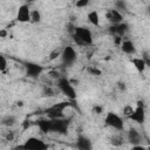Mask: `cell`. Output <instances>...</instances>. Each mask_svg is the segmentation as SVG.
I'll return each mask as SVG.
<instances>
[{"label": "cell", "instance_id": "obj_1", "mask_svg": "<svg viewBox=\"0 0 150 150\" xmlns=\"http://www.w3.org/2000/svg\"><path fill=\"white\" fill-rule=\"evenodd\" d=\"M71 38L77 46H90L93 43V34L87 27H75Z\"/></svg>", "mask_w": 150, "mask_h": 150}, {"label": "cell", "instance_id": "obj_2", "mask_svg": "<svg viewBox=\"0 0 150 150\" xmlns=\"http://www.w3.org/2000/svg\"><path fill=\"white\" fill-rule=\"evenodd\" d=\"M56 86H57L59 90H60L66 97H68L70 101H73V100L76 98L75 88H74L73 83H71L66 76H61L60 79H57V80H56Z\"/></svg>", "mask_w": 150, "mask_h": 150}, {"label": "cell", "instance_id": "obj_3", "mask_svg": "<svg viewBox=\"0 0 150 150\" xmlns=\"http://www.w3.org/2000/svg\"><path fill=\"white\" fill-rule=\"evenodd\" d=\"M69 105H70V103H69V102H66V101L55 103V104H53L52 107H49V108L46 109V115H47V117L50 118V120L64 117L63 111H64V109H66L67 107H69Z\"/></svg>", "mask_w": 150, "mask_h": 150}, {"label": "cell", "instance_id": "obj_4", "mask_svg": "<svg viewBox=\"0 0 150 150\" xmlns=\"http://www.w3.org/2000/svg\"><path fill=\"white\" fill-rule=\"evenodd\" d=\"M104 123L108 127H110V128H112V129H115L117 131H123V129H124V122H123V120L117 114H115L112 111L107 112V115L104 117Z\"/></svg>", "mask_w": 150, "mask_h": 150}, {"label": "cell", "instance_id": "obj_5", "mask_svg": "<svg viewBox=\"0 0 150 150\" xmlns=\"http://www.w3.org/2000/svg\"><path fill=\"white\" fill-rule=\"evenodd\" d=\"M69 123H70L69 120L68 118H64V117L54 118V120H52V129H50V132H56V134L64 135L68 131Z\"/></svg>", "mask_w": 150, "mask_h": 150}, {"label": "cell", "instance_id": "obj_6", "mask_svg": "<svg viewBox=\"0 0 150 150\" xmlns=\"http://www.w3.org/2000/svg\"><path fill=\"white\" fill-rule=\"evenodd\" d=\"M131 121H134L137 124H143L145 121V110H144V104L142 101H137L136 107L134 108L132 114L129 116Z\"/></svg>", "mask_w": 150, "mask_h": 150}, {"label": "cell", "instance_id": "obj_7", "mask_svg": "<svg viewBox=\"0 0 150 150\" xmlns=\"http://www.w3.org/2000/svg\"><path fill=\"white\" fill-rule=\"evenodd\" d=\"M20 148L28 149V150H45V149L48 148V145L43 141H41L40 138L29 137L25 141V143L22 145H20Z\"/></svg>", "mask_w": 150, "mask_h": 150}, {"label": "cell", "instance_id": "obj_8", "mask_svg": "<svg viewBox=\"0 0 150 150\" xmlns=\"http://www.w3.org/2000/svg\"><path fill=\"white\" fill-rule=\"evenodd\" d=\"M76 56L77 54L71 46H67L61 50V59H62L63 64L66 66H71L76 61Z\"/></svg>", "mask_w": 150, "mask_h": 150}, {"label": "cell", "instance_id": "obj_9", "mask_svg": "<svg viewBox=\"0 0 150 150\" xmlns=\"http://www.w3.org/2000/svg\"><path fill=\"white\" fill-rule=\"evenodd\" d=\"M25 68H26V74L28 77H38L39 75H41V73L43 71V67L38 64V63H34V62H27L25 64Z\"/></svg>", "mask_w": 150, "mask_h": 150}, {"label": "cell", "instance_id": "obj_10", "mask_svg": "<svg viewBox=\"0 0 150 150\" xmlns=\"http://www.w3.org/2000/svg\"><path fill=\"white\" fill-rule=\"evenodd\" d=\"M127 138L128 142L134 146V145H141L142 143V135L136 128H130L127 132Z\"/></svg>", "mask_w": 150, "mask_h": 150}, {"label": "cell", "instance_id": "obj_11", "mask_svg": "<svg viewBox=\"0 0 150 150\" xmlns=\"http://www.w3.org/2000/svg\"><path fill=\"white\" fill-rule=\"evenodd\" d=\"M16 20L19 22H30V9L28 5H21L16 13Z\"/></svg>", "mask_w": 150, "mask_h": 150}, {"label": "cell", "instance_id": "obj_12", "mask_svg": "<svg viewBox=\"0 0 150 150\" xmlns=\"http://www.w3.org/2000/svg\"><path fill=\"white\" fill-rule=\"evenodd\" d=\"M105 18L108 19V21L111 23V25H117V23H121L123 22V15L120 11L117 9H109L107 13H105Z\"/></svg>", "mask_w": 150, "mask_h": 150}, {"label": "cell", "instance_id": "obj_13", "mask_svg": "<svg viewBox=\"0 0 150 150\" xmlns=\"http://www.w3.org/2000/svg\"><path fill=\"white\" fill-rule=\"evenodd\" d=\"M128 25L124 23V22H121V23H117V25H111L109 27V32L112 34V35H120V36H123L127 32H128Z\"/></svg>", "mask_w": 150, "mask_h": 150}, {"label": "cell", "instance_id": "obj_14", "mask_svg": "<svg viewBox=\"0 0 150 150\" xmlns=\"http://www.w3.org/2000/svg\"><path fill=\"white\" fill-rule=\"evenodd\" d=\"M76 146L81 150H90L93 148L91 145V142L88 137L83 136V135H80L77 137V141H76Z\"/></svg>", "mask_w": 150, "mask_h": 150}, {"label": "cell", "instance_id": "obj_15", "mask_svg": "<svg viewBox=\"0 0 150 150\" xmlns=\"http://www.w3.org/2000/svg\"><path fill=\"white\" fill-rule=\"evenodd\" d=\"M36 124L43 134L50 132V129H52V120L50 118H48V117L47 118H40V120H38Z\"/></svg>", "mask_w": 150, "mask_h": 150}, {"label": "cell", "instance_id": "obj_16", "mask_svg": "<svg viewBox=\"0 0 150 150\" xmlns=\"http://www.w3.org/2000/svg\"><path fill=\"white\" fill-rule=\"evenodd\" d=\"M121 48H122V50H123L125 54H128V55H134V54L136 53V47H135L134 42L130 41V40H124V41H122Z\"/></svg>", "mask_w": 150, "mask_h": 150}, {"label": "cell", "instance_id": "obj_17", "mask_svg": "<svg viewBox=\"0 0 150 150\" xmlns=\"http://www.w3.org/2000/svg\"><path fill=\"white\" fill-rule=\"evenodd\" d=\"M131 63H132V66L135 67V69L138 73H143L145 70V68H146V64H145V62H144V60L142 57H134L131 60Z\"/></svg>", "mask_w": 150, "mask_h": 150}, {"label": "cell", "instance_id": "obj_18", "mask_svg": "<svg viewBox=\"0 0 150 150\" xmlns=\"http://www.w3.org/2000/svg\"><path fill=\"white\" fill-rule=\"evenodd\" d=\"M87 18H88V21H89L93 26H95V27L100 26V15H98V13H97L96 11L89 12L88 15H87Z\"/></svg>", "mask_w": 150, "mask_h": 150}, {"label": "cell", "instance_id": "obj_19", "mask_svg": "<svg viewBox=\"0 0 150 150\" xmlns=\"http://www.w3.org/2000/svg\"><path fill=\"white\" fill-rule=\"evenodd\" d=\"M41 21V13L38 9H33L30 11V22L33 23H38Z\"/></svg>", "mask_w": 150, "mask_h": 150}, {"label": "cell", "instance_id": "obj_20", "mask_svg": "<svg viewBox=\"0 0 150 150\" xmlns=\"http://www.w3.org/2000/svg\"><path fill=\"white\" fill-rule=\"evenodd\" d=\"M1 123H2L4 125H6V127H12V125L15 123V117H14L13 115H7V116L2 117Z\"/></svg>", "mask_w": 150, "mask_h": 150}, {"label": "cell", "instance_id": "obj_21", "mask_svg": "<svg viewBox=\"0 0 150 150\" xmlns=\"http://www.w3.org/2000/svg\"><path fill=\"white\" fill-rule=\"evenodd\" d=\"M115 7L117 11H122V12H125L127 11V2L124 0H116L115 1Z\"/></svg>", "mask_w": 150, "mask_h": 150}, {"label": "cell", "instance_id": "obj_22", "mask_svg": "<svg viewBox=\"0 0 150 150\" xmlns=\"http://www.w3.org/2000/svg\"><path fill=\"white\" fill-rule=\"evenodd\" d=\"M111 144L115 146H120L123 144V138L121 136H112L111 138Z\"/></svg>", "mask_w": 150, "mask_h": 150}, {"label": "cell", "instance_id": "obj_23", "mask_svg": "<svg viewBox=\"0 0 150 150\" xmlns=\"http://www.w3.org/2000/svg\"><path fill=\"white\" fill-rule=\"evenodd\" d=\"M90 0H75V6L77 8H84L89 5Z\"/></svg>", "mask_w": 150, "mask_h": 150}, {"label": "cell", "instance_id": "obj_24", "mask_svg": "<svg viewBox=\"0 0 150 150\" xmlns=\"http://www.w3.org/2000/svg\"><path fill=\"white\" fill-rule=\"evenodd\" d=\"M0 61H1V63H0V71H1V73H4V71L6 70V68H7L8 63H7V60H6V57H5V56H0Z\"/></svg>", "mask_w": 150, "mask_h": 150}, {"label": "cell", "instance_id": "obj_25", "mask_svg": "<svg viewBox=\"0 0 150 150\" xmlns=\"http://www.w3.org/2000/svg\"><path fill=\"white\" fill-rule=\"evenodd\" d=\"M132 111H134V108H132L131 105H125V107L123 108V115L127 116L128 118H129V116L132 114Z\"/></svg>", "mask_w": 150, "mask_h": 150}, {"label": "cell", "instance_id": "obj_26", "mask_svg": "<svg viewBox=\"0 0 150 150\" xmlns=\"http://www.w3.org/2000/svg\"><path fill=\"white\" fill-rule=\"evenodd\" d=\"M88 73L90 75H94V76H100L101 75V70L97 69V68H95V67H89L88 68Z\"/></svg>", "mask_w": 150, "mask_h": 150}, {"label": "cell", "instance_id": "obj_27", "mask_svg": "<svg viewBox=\"0 0 150 150\" xmlns=\"http://www.w3.org/2000/svg\"><path fill=\"white\" fill-rule=\"evenodd\" d=\"M59 56H61V52H60V50L54 49V50L49 54V60H50V61H53V60H55V59H56V57H59Z\"/></svg>", "mask_w": 150, "mask_h": 150}, {"label": "cell", "instance_id": "obj_28", "mask_svg": "<svg viewBox=\"0 0 150 150\" xmlns=\"http://www.w3.org/2000/svg\"><path fill=\"white\" fill-rule=\"evenodd\" d=\"M43 94L45 95H47V96H54V90H53V88H50V87H46L45 89H43Z\"/></svg>", "mask_w": 150, "mask_h": 150}, {"label": "cell", "instance_id": "obj_29", "mask_svg": "<svg viewBox=\"0 0 150 150\" xmlns=\"http://www.w3.org/2000/svg\"><path fill=\"white\" fill-rule=\"evenodd\" d=\"M142 55H143V56H142V59L144 60V62H145L146 67H150V55H149L148 53H145V52H144Z\"/></svg>", "mask_w": 150, "mask_h": 150}, {"label": "cell", "instance_id": "obj_30", "mask_svg": "<svg viewBox=\"0 0 150 150\" xmlns=\"http://www.w3.org/2000/svg\"><path fill=\"white\" fill-rule=\"evenodd\" d=\"M114 41H115L116 45H120V46H121V43H122V36H120V35H114Z\"/></svg>", "mask_w": 150, "mask_h": 150}, {"label": "cell", "instance_id": "obj_31", "mask_svg": "<svg viewBox=\"0 0 150 150\" xmlns=\"http://www.w3.org/2000/svg\"><path fill=\"white\" fill-rule=\"evenodd\" d=\"M49 76H50V77H53V79H56V80L61 77V76H60V74H59L57 71H50V73H49Z\"/></svg>", "mask_w": 150, "mask_h": 150}, {"label": "cell", "instance_id": "obj_32", "mask_svg": "<svg viewBox=\"0 0 150 150\" xmlns=\"http://www.w3.org/2000/svg\"><path fill=\"white\" fill-rule=\"evenodd\" d=\"M93 110H94L96 114H101V112H102V110H103V108H102V107H100V105H95Z\"/></svg>", "mask_w": 150, "mask_h": 150}, {"label": "cell", "instance_id": "obj_33", "mask_svg": "<svg viewBox=\"0 0 150 150\" xmlns=\"http://www.w3.org/2000/svg\"><path fill=\"white\" fill-rule=\"evenodd\" d=\"M117 86H118V88H120L122 91H124V90H125V88H127L124 82H118V83H117Z\"/></svg>", "mask_w": 150, "mask_h": 150}, {"label": "cell", "instance_id": "obj_34", "mask_svg": "<svg viewBox=\"0 0 150 150\" xmlns=\"http://www.w3.org/2000/svg\"><path fill=\"white\" fill-rule=\"evenodd\" d=\"M13 138H14V135H13L12 131H9V132L6 135V139H7V141H13Z\"/></svg>", "mask_w": 150, "mask_h": 150}, {"label": "cell", "instance_id": "obj_35", "mask_svg": "<svg viewBox=\"0 0 150 150\" xmlns=\"http://www.w3.org/2000/svg\"><path fill=\"white\" fill-rule=\"evenodd\" d=\"M7 35V30L6 29H1L0 30V38H6Z\"/></svg>", "mask_w": 150, "mask_h": 150}, {"label": "cell", "instance_id": "obj_36", "mask_svg": "<svg viewBox=\"0 0 150 150\" xmlns=\"http://www.w3.org/2000/svg\"><path fill=\"white\" fill-rule=\"evenodd\" d=\"M27 127H29V121H25V123H23V128L26 129Z\"/></svg>", "mask_w": 150, "mask_h": 150}, {"label": "cell", "instance_id": "obj_37", "mask_svg": "<svg viewBox=\"0 0 150 150\" xmlns=\"http://www.w3.org/2000/svg\"><path fill=\"white\" fill-rule=\"evenodd\" d=\"M26 1H28V2H33V1H35V0H26Z\"/></svg>", "mask_w": 150, "mask_h": 150}]
</instances>
